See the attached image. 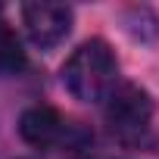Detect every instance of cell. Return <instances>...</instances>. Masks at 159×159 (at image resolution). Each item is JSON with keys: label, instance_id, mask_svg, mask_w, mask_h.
<instances>
[{"label": "cell", "instance_id": "6da1fadb", "mask_svg": "<svg viewBox=\"0 0 159 159\" xmlns=\"http://www.w3.org/2000/svg\"><path fill=\"white\" fill-rule=\"evenodd\" d=\"M116 75H119V62L109 44L94 38V41H84L66 59L62 84L75 100L97 103V100H109V94L116 91Z\"/></svg>", "mask_w": 159, "mask_h": 159}, {"label": "cell", "instance_id": "7a4b0ae2", "mask_svg": "<svg viewBox=\"0 0 159 159\" xmlns=\"http://www.w3.org/2000/svg\"><path fill=\"white\" fill-rule=\"evenodd\" d=\"M153 119V100L137 84H119L106 100V122L122 140H137Z\"/></svg>", "mask_w": 159, "mask_h": 159}, {"label": "cell", "instance_id": "3957f363", "mask_svg": "<svg viewBox=\"0 0 159 159\" xmlns=\"http://www.w3.org/2000/svg\"><path fill=\"white\" fill-rule=\"evenodd\" d=\"M22 22L38 47H56L72 28V10L62 3H28L22 10Z\"/></svg>", "mask_w": 159, "mask_h": 159}, {"label": "cell", "instance_id": "277c9868", "mask_svg": "<svg viewBox=\"0 0 159 159\" xmlns=\"http://www.w3.org/2000/svg\"><path fill=\"white\" fill-rule=\"evenodd\" d=\"M69 131H72V125H69L53 106H31V109H25L22 119H19V134H22V140L31 143V147H41V150H47V147H62V143L69 140Z\"/></svg>", "mask_w": 159, "mask_h": 159}, {"label": "cell", "instance_id": "5b68a950", "mask_svg": "<svg viewBox=\"0 0 159 159\" xmlns=\"http://www.w3.org/2000/svg\"><path fill=\"white\" fill-rule=\"evenodd\" d=\"M22 69H25L22 41L7 22H0V75H16Z\"/></svg>", "mask_w": 159, "mask_h": 159}]
</instances>
